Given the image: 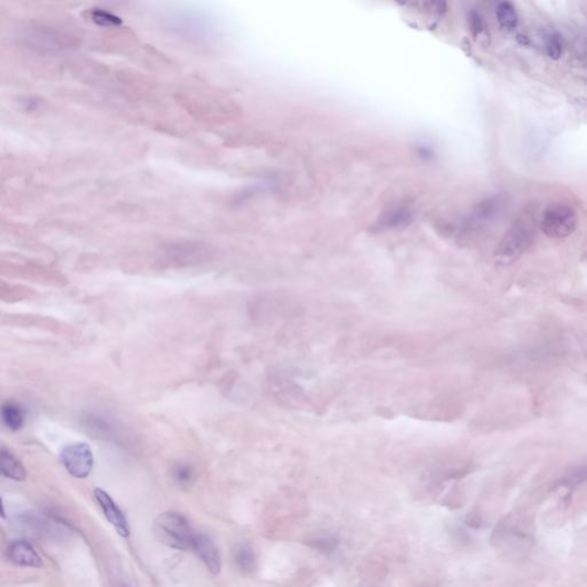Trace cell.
<instances>
[{
    "label": "cell",
    "instance_id": "1",
    "mask_svg": "<svg viewBox=\"0 0 587 587\" xmlns=\"http://www.w3.org/2000/svg\"><path fill=\"white\" fill-rule=\"evenodd\" d=\"M536 237L535 215L529 210L523 211L509 227L495 251V259L500 265L515 263L531 246Z\"/></svg>",
    "mask_w": 587,
    "mask_h": 587
},
{
    "label": "cell",
    "instance_id": "2",
    "mask_svg": "<svg viewBox=\"0 0 587 587\" xmlns=\"http://www.w3.org/2000/svg\"><path fill=\"white\" fill-rule=\"evenodd\" d=\"M24 47L38 53H56L74 46V38L63 31L45 24H27L19 34Z\"/></svg>",
    "mask_w": 587,
    "mask_h": 587
},
{
    "label": "cell",
    "instance_id": "3",
    "mask_svg": "<svg viewBox=\"0 0 587 587\" xmlns=\"http://www.w3.org/2000/svg\"><path fill=\"white\" fill-rule=\"evenodd\" d=\"M154 536L160 543L173 550L192 548L194 533L184 516L178 513L167 512L158 516L153 526Z\"/></svg>",
    "mask_w": 587,
    "mask_h": 587
},
{
    "label": "cell",
    "instance_id": "4",
    "mask_svg": "<svg viewBox=\"0 0 587 587\" xmlns=\"http://www.w3.org/2000/svg\"><path fill=\"white\" fill-rule=\"evenodd\" d=\"M213 255V248L206 242L184 241L165 246L160 254V262L165 266L182 268L204 263L211 259Z\"/></svg>",
    "mask_w": 587,
    "mask_h": 587
},
{
    "label": "cell",
    "instance_id": "5",
    "mask_svg": "<svg viewBox=\"0 0 587 587\" xmlns=\"http://www.w3.org/2000/svg\"><path fill=\"white\" fill-rule=\"evenodd\" d=\"M578 218L573 206L553 203L547 206L540 220V228L551 239H566L574 233Z\"/></svg>",
    "mask_w": 587,
    "mask_h": 587
},
{
    "label": "cell",
    "instance_id": "6",
    "mask_svg": "<svg viewBox=\"0 0 587 587\" xmlns=\"http://www.w3.org/2000/svg\"><path fill=\"white\" fill-rule=\"evenodd\" d=\"M61 462L74 478H85L92 471L94 457L87 444L74 443L62 450Z\"/></svg>",
    "mask_w": 587,
    "mask_h": 587
},
{
    "label": "cell",
    "instance_id": "7",
    "mask_svg": "<svg viewBox=\"0 0 587 587\" xmlns=\"http://www.w3.org/2000/svg\"><path fill=\"white\" fill-rule=\"evenodd\" d=\"M94 498L99 504L100 509H103V515L107 521L115 528L117 533L124 538L130 536V526L127 517L120 511V507L116 505V502H114L113 498L106 491H103V489L94 490Z\"/></svg>",
    "mask_w": 587,
    "mask_h": 587
},
{
    "label": "cell",
    "instance_id": "8",
    "mask_svg": "<svg viewBox=\"0 0 587 587\" xmlns=\"http://www.w3.org/2000/svg\"><path fill=\"white\" fill-rule=\"evenodd\" d=\"M192 550L195 552L200 560L206 564L211 574H220L222 570V557L218 547L210 537L206 535H195L193 540Z\"/></svg>",
    "mask_w": 587,
    "mask_h": 587
},
{
    "label": "cell",
    "instance_id": "9",
    "mask_svg": "<svg viewBox=\"0 0 587 587\" xmlns=\"http://www.w3.org/2000/svg\"><path fill=\"white\" fill-rule=\"evenodd\" d=\"M7 557L10 562L19 567L41 568L43 559L36 552L31 544L25 540H14L8 545Z\"/></svg>",
    "mask_w": 587,
    "mask_h": 587
},
{
    "label": "cell",
    "instance_id": "10",
    "mask_svg": "<svg viewBox=\"0 0 587 587\" xmlns=\"http://www.w3.org/2000/svg\"><path fill=\"white\" fill-rule=\"evenodd\" d=\"M0 471L5 478L14 481H24L27 478V471L23 465L10 450L1 447L0 451Z\"/></svg>",
    "mask_w": 587,
    "mask_h": 587
},
{
    "label": "cell",
    "instance_id": "11",
    "mask_svg": "<svg viewBox=\"0 0 587 587\" xmlns=\"http://www.w3.org/2000/svg\"><path fill=\"white\" fill-rule=\"evenodd\" d=\"M233 561L235 567L244 574H251L256 569V555L249 544L235 545L233 548Z\"/></svg>",
    "mask_w": 587,
    "mask_h": 587
},
{
    "label": "cell",
    "instance_id": "12",
    "mask_svg": "<svg viewBox=\"0 0 587 587\" xmlns=\"http://www.w3.org/2000/svg\"><path fill=\"white\" fill-rule=\"evenodd\" d=\"M1 420L5 426L12 431H17L23 427L25 413L22 406L15 402L3 403L1 407Z\"/></svg>",
    "mask_w": 587,
    "mask_h": 587
},
{
    "label": "cell",
    "instance_id": "13",
    "mask_svg": "<svg viewBox=\"0 0 587 587\" xmlns=\"http://www.w3.org/2000/svg\"><path fill=\"white\" fill-rule=\"evenodd\" d=\"M587 482V461L569 468L559 481L561 488H576Z\"/></svg>",
    "mask_w": 587,
    "mask_h": 587
},
{
    "label": "cell",
    "instance_id": "14",
    "mask_svg": "<svg viewBox=\"0 0 587 587\" xmlns=\"http://www.w3.org/2000/svg\"><path fill=\"white\" fill-rule=\"evenodd\" d=\"M498 22L502 28L512 30L519 23V17L516 13L515 7L509 1L500 3L495 10Z\"/></svg>",
    "mask_w": 587,
    "mask_h": 587
},
{
    "label": "cell",
    "instance_id": "15",
    "mask_svg": "<svg viewBox=\"0 0 587 587\" xmlns=\"http://www.w3.org/2000/svg\"><path fill=\"white\" fill-rule=\"evenodd\" d=\"M194 469L189 464H177L171 471V478L179 487H189L194 481Z\"/></svg>",
    "mask_w": 587,
    "mask_h": 587
},
{
    "label": "cell",
    "instance_id": "16",
    "mask_svg": "<svg viewBox=\"0 0 587 587\" xmlns=\"http://www.w3.org/2000/svg\"><path fill=\"white\" fill-rule=\"evenodd\" d=\"M92 20L99 25L103 27H118L122 24L120 17H116L115 14L109 13L107 10H94L91 12Z\"/></svg>",
    "mask_w": 587,
    "mask_h": 587
},
{
    "label": "cell",
    "instance_id": "17",
    "mask_svg": "<svg viewBox=\"0 0 587 587\" xmlns=\"http://www.w3.org/2000/svg\"><path fill=\"white\" fill-rule=\"evenodd\" d=\"M310 546L321 551V552H332L337 547V540L330 535H317L312 537L309 542Z\"/></svg>",
    "mask_w": 587,
    "mask_h": 587
},
{
    "label": "cell",
    "instance_id": "18",
    "mask_svg": "<svg viewBox=\"0 0 587 587\" xmlns=\"http://www.w3.org/2000/svg\"><path fill=\"white\" fill-rule=\"evenodd\" d=\"M545 48H546L547 55L553 60H557L562 55V43L559 34H548L545 41Z\"/></svg>",
    "mask_w": 587,
    "mask_h": 587
},
{
    "label": "cell",
    "instance_id": "19",
    "mask_svg": "<svg viewBox=\"0 0 587 587\" xmlns=\"http://www.w3.org/2000/svg\"><path fill=\"white\" fill-rule=\"evenodd\" d=\"M21 103H22V106H23L24 110H36L39 108V106L41 105V101L36 99V98H31V96H27V98H24L23 100H21Z\"/></svg>",
    "mask_w": 587,
    "mask_h": 587
},
{
    "label": "cell",
    "instance_id": "20",
    "mask_svg": "<svg viewBox=\"0 0 587 587\" xmlns=\"http://www.w3.org/2000/svg\"><path fill=\"white\" fill-rule=\"evenodd\" d=\"M120 587H130V586H129V585H127V584H122V585H120Z\"/></svg>",
    "mask_w": 587,
    "mask_h": 587
}]
</instances>
